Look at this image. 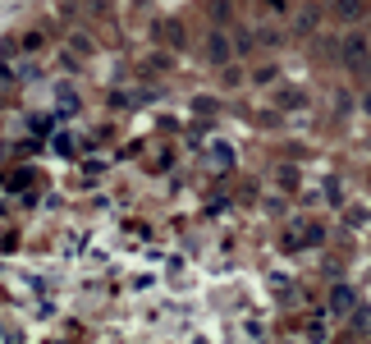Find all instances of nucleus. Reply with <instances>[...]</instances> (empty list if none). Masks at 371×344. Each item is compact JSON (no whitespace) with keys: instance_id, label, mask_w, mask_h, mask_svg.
Returning a JSON list of instances; mask_svg holds the SVG:
<instances>
[{"instance_id":"obj_1","label":"nucleus","mask_w":371,"mask_h":344,"mask_svg":"<svg viewBox=\"0 0 371 344\" xmlns=\"http://www.w3.org/2000/svg\"><path fill=\"white\" fill-rule=\"evenodd\" d=\"M344 65L353 74H371V46L367 37H344Z\"/></svg>"},{"instance_id":"obj_2","label":"nucleus","mask_w":371,"mask_h":344,"mask_svg":"<svg viewBox=\"0 0 371 344\" xmlns=\"http://www.w3.org/2000/svg\"><path fill=\"white\" fill-rule=\"evenodd\" d=\"M353 308H358V294H353L349 285L330 289V312H335V317H353Z\"/></svg>"},{"instance_id":"obj_3","label":"nucleus","mask_w":371,"mask_h":344,"mask_svg":"<svg viewBox=\"0 0 371 344\" xmlns=\"http://www.w3.org/2000/svg\"><path fill=\"white\" fill-rule=\"evenodd\" d=\"M207 60H211V65H230V60H234V46H230V37H225V33H211L207 37Z\"/></svg>"},{"instance_id":"obj_4","label":"nucleus","mask_w":371,"mask_h":344,"mask_svg":"<svg viewBox=\"0 0 371 344\" xmlns=\"http://www.w3.org/2000/svg\"><path fill=\"white\" fill-rule=\"evenodd\" d=\"M335 14H339V23H358L367 14V0H335Z\"/></svg>"},{"instance_id":"obj_5","label":"nucleus","mask_w":371,"mask_h":344,"mask_svg":"<svg viewBox=\"0 0 371 344\" xmlns=\"http://www.w3.org/2000/svg\"><path fill=\"white\" fill-rule=\"evenodd\" d=\"M211 166H220V170H225V166H234V152H230V147H225V143H211Z\"/></svg>"},{"instance_id":"obj_6","label":"nucleus","mask_w":371,"mask_h":344,"mask_svg":"<svg viewBox=\"0 0 371 344\" xmlns=\"http://www.w3.org/2000/svg\"><path fill=\"white\" fill-rule=\"evenodd\" d=\"M0 184H5V189H28V184H33V170H14V175H0Z\"/></svg>"},{"instance_id":"obj_7","label":"nucleus","mask_w":371,"mask_h":344,"mask_svg":"<svg viewBox=\"0 0 371 344\" xmlns=\"http://www.w3.org/2000/svg\"><path fill=\"white\" fill-rule=\"evenodd\" d=\"M161 42L165 46H184V28H179V23H161Z\"/></svg>"},{"instance_id":"obj_8","label":"nucleus","mask_w":371,"mask_h":344,"mask_svg":"<svg viewBox=\"0 0 371 344\" xmlns=\"http://www.w3.org/2000/svg\"><path fill=\"white\" fill-rule=\"evenodd\" d=\"M303 101H307V97H303L298 88H284V92H280V106H303Z\"/></svg>"},{"instance_id":"obj_9","label":"nucleus","mask_w":371,"mask_h":344,"mask_svg":"<svg viewBox=\"0 0 371 344\" xmlns=\"http://www.w3.org/2000/svg\"><path fill=\"white\" fill-rule=\"evenodd\" d=\"M101 175H106V166H101V161H88V166H83V179H88V184H97Z\"/></svg>"},{"instance_id":"obj_10","label":"nucleus","mask_w":371,"mask_h":344,"mask_svg":"<svg viewBox=\"0 0 371 344\" xmlns=\"http://www.w3.org/2000/svg\"><path fill=\"white\" fill-rule=\"evenodd\" d=\"M326 198L335 202V207H339V202H344V189H339V179H326Z\"/></svg>"},{"instance_id":"obj_11","label":"nucleus","mask_w":371,"mask_h":344,"mask_svg":"<svg viewBox=\"0 0 371 344\" xmlns=\"http://www.w3.org/2000/svg\"><path fill=\"white\" fill-rule=\"evenodd\" d=\"M0 253H14V234H0Z\"/></svg>"}]
</instances>
